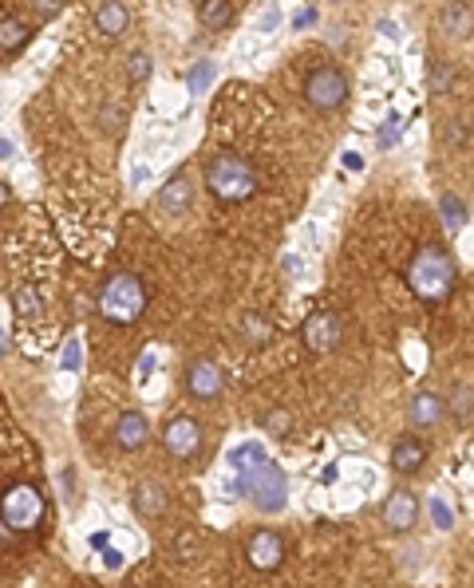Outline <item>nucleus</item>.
Wrapping results in <instances>:
<instances>
[{
    "label": "nucleus",
    "instance_id": "aec40b11",
    "mask_svg": "<svg viewBox=\"0 0 474 588\" xmlns=\"http://www.w3.org/2000/svg\"><path fill=\"white\" fill-rule=\"evenodd\" d=\"M439 218H443V225L451 229V233H459V229L467 225V206H463L455 194H447V198L439 202Z\"/></svg>",
    "mask_w": 474,
    "mask_h": 588
},
{
    "label": "nucleus",
    "instance_id": "393cba45",
    "mask_svg": "<svg viewBox=\"0 0 474 588\" xmlns=\"http://www.w3.org/2000/svg\"><path fill=\"white\" fill-rule=\"evenodd\" d=\"M400 131H403V118H400V115H392V118L384 123V131H379V147L387 150L395 139H400Z\"/></svg>",
    "mask_w": 474,
    "mask_h": 588
},
{
    "label": "nucleus",
    "instance_id": "4468645a",
    "mask_svg": "<svg viewBox=\"0 0 474 588\" xmlns=\"http://www.w3.org/2000/svg\"><path fill=\"white\" fill-rule=\"evenodd\" d=\"M423 462H427V442H423L419 434H400V439H395V447H392L395 474H415Z\"/></svg>",
    "mask_w": 474,
    "mask_h": 588
},
{
    "label": "nucleus",
    "instance_id": "72a5a7b5",
    "mask_svg": "<svg viewBox=\"0 0 474 588\" xmlns=\"http://www.w3.org/2000/svg\"><path fill=\"white\" fill-rule=\"evenodd\" d=\"M12 537H16V533H12V530H8V525H4V522H0V545H8V541H12Z\"/></svg>",
    "mask_w": 474,
    "mask_h": 588
},
{
    "label": "nucleus",
    "instance_id": "9b49d317",
    "mask_svg": "<svg viewBox=\"0 0 474 588\" xmlns=\"http://www.w3.org/2000/svg\"><path fill=\"white\" fill-rule=\"evenodd\" d=\"M447 411H451V407H447L443 395H435V391H419L408 407V419H411L415 431H435L439 423L447 419Z\"/></svg>",
    "mask_w": 474,
    "mask_h": 588
},
{
    "label": "nucleus",
    "instance_id": "e433bc0d",
    "mask_svg": "<svg viewBox=\"0 0 474 588\" xmlns=\"http://www.w3.org/2000/svg\"><path fill=\"white\" fill-rule=\"evenodd\" d=\"M8 352V340H4V332H0V355H4Z\"/></svg>",
    "mask_w": 474,
    "mask_h": 588
},
{
    "label": "nucleus",
    "instance_id": "f03ea898",
    "mask_svg": "<svg viewBox=\"0 0 474 588\" xmlns=\"http://www.w3.org/2000/svg\"><path fill=\"white\" fill-rule=\"evenodd\" d=\"M455 272H459V269H455V257L443 249V245H423V249L411 257V265H408V288L419 296V301L439 304V301L451 296Z\"/></svg>",
    "mask_w": 474,
    "mask_h": 588
},
{
    "label": "nucleus",
    "instance_id": "4c0bfd02",
    "mask_svg": "<svg viewBox=\"0 0 474 588\" xmlns=\"http://www.w3.org/2000/svg\"><path fill=\"white\" fill-rule=\"evenodd\" d=\"M0 155H12V147H8V142H0Z\"/></svg>",
    "mask_w": 474,
    "mask_h": 588
},
{
    "label": "nucleus",
    "instance_id": "ddd939ff",
    "mask_svg": "<svg viewBox=\"0 0 474 588\" xmlns=\"http://www.w3.org/2000/svg\"><path fill=\"white\" fill-rule=\"evenodd\" d=\"M150 439V423L142 411H123L115 423V447L119 450H139Z\"/></svg>",
    "mask_w": 474,
    "mask_h": 588
},
{
    "label": "nucleus",
    "instance_id": "cd10ccee",
    "mask_svg": "<svg viewBox=\"0 0 474 588\" xmlns=\"http://www.w3.org/2000/svg\"><path fill=\"white\" fill-rule=\"evenodd\" d=\"M245 332H249V340H253V344L269 340V328H265V324H261L257 317H245Z\"/></svg>",
    "mask_w": 474,
    "mask_h": 588
},
{
    "label": "nucleus",
    "instance_id": "7ed1b4c3",
    "mask_svg": "<svg viewBox=\"0 0 474 588\" xmlns=\"http://www.w3.org/2000/svg\"><path fill=\"white\" fill-rule=\"evenodd\" d=\"M99 317L107 324H119V328H126V324L142 320V312H147V285H142L134 272H111V277L99 285Z\"/></svg>",
    "mask_w": 474,
    "mask_h": 588
},
{
    "label": "nucleus",
    "instance_id": "4be33fe9",
    "mask_svg": "<svg viewBox=\"0 0 474 588\" xmlns=\"http://www.w3.org/2000/svg\"><path fill=\"white\" fill-rule=\"evenodd\" d=\"M150 67H155V59H150L147 52H131V59H126V75H131V83H147Z\"/></svg>",
    "mask_w": 474,
    "mask_h": 588
},
{
    "label": "nucleus",
    "instance_id": "f8f14e48",
    "mask_svg": "<svg viewBox=\"0 0 474 588\" xmlns=\"http://www.w3.org/2000/svg\"><path fill=\"white\" fill-rule=\"evenodd\" d=\"M384 522H387V530H395V533L415 530V522H419V498H415L411 490H395L384 506Z\"/></svg>",
    "mask_w": 474,
    "mask_h": 588
},
{
    "label": "nucleus",
    "instance_id": "f257e3e1",
    "mask_svg": "<svg viewBox=\"0 0 474 588\" xmlns=\"http://www.w3.org/2000/svg\"><path fill=\"white\" fill-rule=\"evenodd\" d=\"M230 466L237 470L233 490L241 493V498H249L253 506L265 509V514L285 509L289 482H285L281 466H277L273 458L265 454V447H261V442H241V447H233L230 450Z\"/></svg>",
    "mask_w": 474,
    "mask_h": 588
},
{
    "label": "nucleus",
    "instance_id": "7c9ffc66",
    "mask_svg": "<svg viewBox=\"0 0 474 588\" xmlns=\"http://www.w3.org/2000/svg\"><path fill=\"white\" fill-rule=\"evenodd\" d=\"M59 8H64V4H36V16H44V20H48V16L59 12Z\"/></svg>",
    "mask_w": 474,
    "mask_h": 588
},
{
    "label": "nucleus",
    "instance_id": "f704fd0d",
    "mask_svg": "<svg viewBox=\"0 0 474 588\" xmlns=\"http://www.w3.org/2000/svg\"><path fill=\"white\" fill-rule=\"evenodd\" d=\"M8 202H12V190H8V186L0 182V206H8Z\"/></svg>",
    "mask_w": 474,
    "mask_h": 588
},
{
    "label": "nucleus",
    "instance_id": "2f4dec72",
    "mask_svg": "<svg viewBox=\"0 0 474 588\" xmlns=\"http://www.w3.org/2000/svg\"><path fill=\"white\" fill-rule=\"evenodd\" d=\"M103 561H107V565H111V569H119V565H123V557H119L115 549H107V553H103Z\"/></svg>",
    "mask_w": 474,
    "mask_h": 588
},
{
    "label": "nucleus",
    "instance_id": "dca6fc26",
    "mask_svg": "<svg viewBox=\"0 0 474 588\" xmlns=\"http://www.w3.org/2000/svg\"><path fill=\"white\" fill-rule=\"evenodd\" d=\"M190 202H194V186H190V178H171V182L158 190V210L163 214H186L190 210Z\"/></svg>",
    "mask_w": 474,
    "mask_h": 588
},
{
    "label": "nucleus",
    "instance_id": "423d86ee",
    "mask_svg": "<svg viewBox=\"0 0 474 588\" xmlns=\"http://www.w3.org/2000/svg\"><path fill=\"white\" fill-rule=\"evenodd\" d=\"M304 99L317 111H340L348 103V80H344V72L340 67H317L304 80Z\"/></svg>",
    "mask_w": 474,
    "mask_h": 588
},
{
    "label": "nucleus",
    "instance_id": "39448f33",
    "mask_svg": "<svg viewBox=\"0 0 474 588\" xmlns=\"http://www.w3.org/2000/svg\"><path fill=\"white\" fill-rule=\"evenodd\" d=\"M44 493L32 482H16L12 490L0 498V522L12 533H36L44 525Z\"/></svg>",
    "mask_w": 474,
    "mask_h": 588
},
{
    "label": "nucleus",
    "instance_id": "0eeeda50",
    "mask_svg": "<svg viewBox=\"0 0 474 588\" xmlns=\"http://www.w3.org/2000/svg\"><path fill=\"white\" fill-rule=\"evenodd\" d=\"M245 561H249V569H257V573H273V569H281L285 537L273 533V530H253L249 541H245Z\"/></svg>",
    "mask_w": 474,
    "mask_h": 588
},
{
    "label": "nucleus",
    "instance_id": "c9c22d12",
    "mask_svg": "<svg viewBox=\"0 0 474 588\" xmlns=\"http://www.w3.org/2000/svg\"><path fill=\"white\" fill-rule=\"evenodd\" d=\"M344 166H352V170H360V155H352V150H348V155H344Z\"/></svg>",
    "mask_w": 474,
    "mask_h": 588
},
{
    "label": "nucleus",
    "instance_id": "6ab92c4d",
    "mask_svg": "<svg viewBox=\"0 0 474 588\" xmlns=\"http://www.w3.org/2000/svg\"><path fill=\"white\" fill-rule=\"evenodd\" d=\"M198 20L206 24L210 32H222L233 24V8L226 4V0H206V4H198Z\"/></svg>",
    "mask_w": 474,
    "mask_h": 588
},
{
    "label": "nucleus",
    "instance_id": "473e14b6",
    "mask_svg": "<svg viewBox=\"0 0 474 588\" xmlns=\"http://www.w3.org/2000/svg\"><path fill=\"white\" fill-rule=\"evenodd\" d=\"M150 368H155V355H147V360H142V363H139V379H142V375H147Z\"/></svg>",
    "mask_w": 474,
    "mask_h": 588
},
{
    "label": "nucleus",
    "instance_id": "6e6552de",
    "mask_svg": "<svg viewBox=\"0 0 474 588\" xmlns=\"http://www.w3.org/2000/svg\"><path fill=\"white\" fill-rule=\"evenodd\" d=\"M301 340L312 355H328L340 344V317H336V312H312V317L301 324Z\"/></svg>",
    "mask_w": 474,
    "mask_h": 588
},
{
    "label": "nucleus",
    "instance_id": "b1692460",
    "mask_svg": "<svg viewBox=\"0 0 474 588\" xmlns=\"http://www.w3.org/2000/svg\"><path fill=\"white\" fill-rule=\"evenodd\" d=\"M16 312L20 317H40V296H36V288H16Z\"/></svg>",
    "mask_w": 474,
    "mask_h": 588
},
{
    "label": "nucleus",
    "instance_id": "1a4fd4ad",
    "mask_svg": "<svg viewBox=\"0 0 474 588\" xmlns=\"http://www.w3.org/2000/svg\"><path fill=\"white\" fill-rule=\"evenodd\" d=\"M202 447V427L194 419H186V415H178L163 427V450L174 458V462H186V458H194Z\"/></svg>",
    "mask_w": 474,
    "mask_h": 588
},
{
    "label": "nucleus",
    "instance_id": "412c9836",
    "mask_svg": "<svg viewBox=\"0 0 474 588\" xmlns=\"http://www.w3.org/2000/svg\"><path fill=\"white\" fill-rule=\"evenodd\" d=\"M451 83H455V72H451V64H443V59H435V64H431V80H427V88L435 91V95H447V91H451Z\"/></svg>",
    "mask_w": 474,
    "mask_h": 588
},
{
    "label": "nucleus",
    "instance_id": "9d476101",
    "mask_svg": "<svg viewBox=\"0 0 474 588\" xmlns=\"http://www.w3.org/2000/svg\"><path fill=\"white\" fill-rule=\"evenodd\" d=\"M186 391H190L194 399H218L226 391V371L218 368L214 360H194L190 368H186Z\"/></svg>",
    "mask_w": 474,
    "mask_h": 588
},
{
    "label": "nucleus",
    "instance_id": "20e7f679",
    "mask_svg": "<svg viewBox=\"0 0 474 588\" xmlns=\"http://www.w3.org/2000/svg\"><path fill=\"white\" fill-rule=\"evenodd\" d=\"M206 190L214 194L218 202H249L253 194H257V170L245 158L222 150V155H214L206 166Z\"/></svg>",
    "mask_w": 474,
    "mask_h": 588
},
{
    "label": "nucleus",
    "instance_id": "a878e982",
    "mask_svg": "<svg viewBox=\"0 0 474 588\" xmlns=\"http://www.w3.org/2000/svg\"><path fill=\"white\" fill-rule=\"evenodd\" d=\"M80 336H72V340H67V344H64V368L67 371H75V368H80V360H83V352H80Z\"/></svg>",
    "mask_w": 474,
    "mask_h": 588
},
{
    "label": "nucleus",
    "instance_id": "2eb2a0df",
    "mask_svg": "<svg viewBox=\"0 0 474 588\" xmlns=\"http://www.w3.org/2000/svg\"><path fill=\"white\" fill-rule=\"evenodd\" d=\"M131 501H134V514L147 517V522H158V517L166 514V506H171V498H166V490H163L158 482H142V485H134Z\"/></svg>",
    "mask_w": 474,
    "mask_h": 588
},
{
    "label": "nucleus",
    "instance_id": "f3484780",
    "mask_svg": "<svg viewBox=\"0 0 474 588\" xmlns=\"http://www.w3.org/2000/svg\"><path fill=\"white\" fill-rule=\"evenodd\" d=\"M91 20H96V32H103V36L115 40V36H123V32H126L131 12H126V4H119V0H103V4H96Z\"/></svg>",
    "mask_w": 474,
    "mask_h": 588
},
{
    "label": "nucleus",
    "instance_id": "c756f323",
    "mask_svg": "<svg viewBox=\"0 0 474 588\" xmlns=\"http://www.w3.org/2000/svg\"><path fill=\"white\" fill-rule=\"evenodd\" d=\"M431 506H435V522H439V525H451V514H447L443 501H431Z\"/></svg>",
    "mask_w": 474,
    "mask_h": 588
},
{
    "label": "nucleus",
    "instance_id": "c85d7f7f",
    "mask_svg": "<svg viewBox=\"0 0 474 588\" xmlns=\"http://www.w3.org/2000/svg\"><path fill=\"white\" fill-rule=\"evenodd\" d=\"M285 427H289V415H285V411L265 415V431H269V434H285Z\"/></svg>",
    "mask_w": 474,
    "mask_h": 588
},
{
    "label": "nucleus",
    "instance_id": "5701e85b",
    "mask_svg": "<svg viewBox=\"0 0 474 588\" xmlns=\"http://www.w3.org/2000/svg\"><path fill=\"white\" fill-rule=\"evenodd\" d=\"M443 24H447V32H451V36H467L470 12H467V8H459V4H451V8L443 12Z\"/></svg>",
    "mask_w": 474,
    "mask_h": 588
},
{
    "label": "nucleus",
    "instance_id": "bb28decb",
    "mask_svg": "<svg viewBox=\"0 0 474 588\" xmlns=\"http://www.w3.org/2000/svg\"><path fill=\"white\" fill-rule=\"evenodd\" d=\"M210 80H214V64H198V67H194V75H190V88L202 91Z\"/></svg>",
    "mask_w": 474,
    "mask_h": 588
},
{
    "label": "nucleus",
    "instance_id": "a211bd4d",
    "mask_svg": "<svg viewBox=\"0 0 474 588\" xmlns=\"http://www.w3.org/2000/svg\"><path fill=\"white\" fill-rule=\"evenodd\" d=\"M28 40H32V28L20 16H0V52L12 56V52H20Z\"/></svg>",
    "mask_w": 474,
    "mask_h": 588
}]
</instances>
